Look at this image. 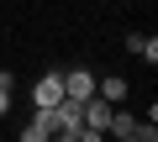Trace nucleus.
Wrapping results in <instances>:
<instances>
[{"label":"nucleus","mask_w":158,"mask_h":142,"mask_svg":"<svg viewBox=\"0 0 158 142\" xmlns=\"http://www.w3.org/2000/svg\"><path fill=\"white\" fill-rule=\"evenodd\" d=\"M106 132H116V137H127V142H153V137H158L153 121H137V116L121 111V105H111V126H106Z\"/></svg>","instance_id":"nucleus-1"},{"label":"nucleus","mask_w":158,"mask_h":142,"mask_svg":"<svg viewBox=\"0 0 158 142\" xmlns=\"http://www.w3.org/2000/svg\"><path fill=\"white\" fill-rule=\"evenodd\" d=\"M63 95H69V100H90V95H95V74H90L85 63H74L69 74H63Z\"/></svg>","instance_id":"nucleus-2"},{"label":"nucleus","mask_w":158,"mask_h":142,"mask_svg":"<svg viewBox=\"0 0 158 142\" xmlns=\"http://www.w3.org/2000/svg\"><path fill=\"white\" fill-rule=\"evenodd\" d=\"M58 100H63V74L48 68V74L32 84V105H58Z\"/></svg>","instance_id":"nucleus-3"},{"label":"nucleus","mask_w":158,"mask_h":142,"mask_svg":"<svg viewBox=\"0 0 158 142\" xmlns=\"http://www.w3.org/2000/svg\"><path fill=\"white\" fill-rule=\"evenodd\" d=\"M79 116H85V126L106 132V126H111V100H100V95H90V100H79Z\"/></svg>","instance_id":"nucleus-4"},{"label":"nucleus","mask_w":158,"mask_h":142,"mask_svg":"<svg viewBox=\"0 0 158 142\" xmlns=\"http://www.w3.org/2000/svg\"><path fill=\"white\" fill-rule=\"evenodd\" d=\"M48 137H53V111H48V105H37V116L21 126V142H48Z\"/></svg>","instance_id":"nucleus-5"},{"label":"nucleus","mask_w":158,"mask_h":142,"mask_svg":"<svg viewBox=\"0 0 158 142\" xmlns=\"http://www.w3.org/2000/svg\"><path fill=\"white\" fill-rule=\"evenodd\" d=\"M127 53L142 58V63H158V37H153V32H132V37H127Z\"/></svg>","instance_id":"nucleus-6"},{"label":"nucleus","mask_w":158,"mask_h":142,"mask_svg":"<svg viewBox=\"0 0 158 142\" xmlns=\"http://www.w3.org/2000/svg\"><path fill=\"white\" fill-rule=\"evenodd\" d=\"M95 95H100V100H111V105H121V100H127V79H121V74L95 79Z\"/></svg>","instance_id":"nucleus-7"},{"label":"nucleus","mask_w":158,"mask_h":142,"mask_svg":"<svg viewBox=\"0 0 158 142\" xmlns=\"http://www.w3.org/2000/svg\"><path fill=\"white\" fill-rule=\"evenodd\" d=\"M0 116H11V84H0Z\"/></svg>","instance_id":"nucleus-8"}]
</instances>
